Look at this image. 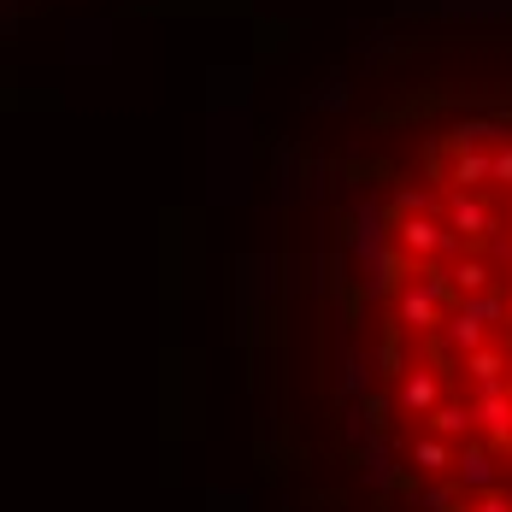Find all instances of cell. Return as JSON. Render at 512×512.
<instances>
[{"label": "cell", "instance_id": "6da1fadb", "mask_svg": "<svg viewBox=\"0 0 512 512\" xmlns=\"http://www.w3.org/2000/svg\"><path fill=\"white\" fill-rule=\"evenodd\" d=\"M454 230H465V236H483V230H489V212L471 201V195H460V201H454Z\"/></svg>", "mask_w": 512, "mask_h": 512}, {"label": "cell", "instance_id": "3957f363", "mask_svg": "<svg viewBox=\"0 0 512 512\" xmlns=\"http://www.w3.org/2000/svg\"><path fill=\"white\" fill-rule=\"evenodd\" d=\"M489 177H501V183H512V148L501 159H495V171H489Z\"/></svg>", "mask_w": 512, "mask_h": 512}, {"label": "cell", "instance_id": "7a4b0ae2", "mask_svg": "<svg viewBox=\"0 0 512 512\" xmlns=\"http://www.w3.org/2000/svg\"><path fill=\"white\" fill-rule=\"evenodd\" d=\"M489 171H495V165H489V159H483V154H465L460 165H454V177H460V183H483Z\"/></svg>", "mask_w": 512, "mask_h": 512}]
</instances>
